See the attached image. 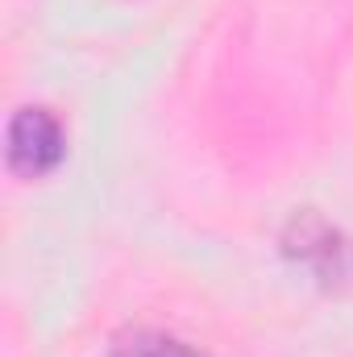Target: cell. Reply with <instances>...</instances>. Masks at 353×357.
<instances>
[{
    "mask_svg": "<svg viewBox=\"0 0 353 357\" xmlns=\"http://www.w3.org/2000/svg\"><path fill=\"white\" fill-rule=\"evenodd\" d=\"M67 150V133L59 125V116L42 104H25L13 112L8 121V142H4V158L13 175H50L63 162Z\"/></svg>",
    "mask_w": 353,
    "mask_h": 357,
    "instance_id": "1",
    "label": "cell"
},
{
    "mask_svg": "<svg viewBox=\"0 0 353 357\" xmlns=\"http://www.w3.org/2000/svg\"><path fill=\"white\" fill-rule=\"evenodd\" d=\"M283 254L291 262H299L303 270H312L316 278L333 282L345 278L353 270V245L345 241V233L337 225H329L316 212H295L283 229Z\"/></svg>",
    "mask_w": 353,
    "mask_h": 357,
    "instance_id": "2",
    "label": "cell"
},
{
    "mask_svg": "<svg viewBox=\"0 0 353 357\" xmlns=\"http://www.w3.org/2000/svg\"><path fill=\"white\" fill-rule=\"evenodd\" d=\"M112 357H204V354L175 341V337H167V333H129L125 341H117Z\"/></svg>",
    "mask_w": 353,
    "mask_h": 357,
    "instance_id": "3",
    "label": "cell"
}]
</instances>
